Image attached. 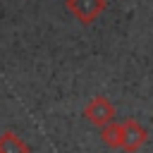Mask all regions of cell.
<instances>
[{"label":"cell","mask_w":153,"mask_h":153,"mask_svg":"<svg viewBox=\"0 0 153 153\" xmlns=\"http://www.w3.org/2000/svg\"><path fill=\"white\" fill-rule=\"evenodd\" d=\"M65 7L76 22L93 24L100 17V12L108 7V0H65Z\"/></svg>","instance_id":"6da1fadb"},{"label":"cell","mask_w":153,"mask_h":153,"mask_svg":"<svg viewBox=\"0 0 153 153\" xmlns=\"http://www.w3.org/2000/svg\"><path fill=\"white\" fill-rule=\"evenodd\" d=\"M100 141L108 146V148H120L122 146V124L120 122H108L100 127Z\"/></svg>","instance_id":"277c9868"},{"label":"cell","mask_w":153,"mask_h":153,"mask_svg":"<svg viewBox=\"0 0 153 153\" xmlns=\"http://www.w3.org/2000/svg\"><path fill=\"white\" fill-rule=\"evenodd\" d=\"M148 141V131L136 122V120H124L122 122V146L127 153H136L139 148H143Z\"/></svg>","instance_id":"3957f363"},{"label":"cell","mask_w":153,"mask_h":153,"mask_svg":"<svg viewBox=\"0 0 153 153\" xmlns=\"http://www.w3.org/2000/svg\"><path fill=\"white\" fill-rule=\"evenodd\" d=\"M0 153H31V148L12 131H5L0 136Z\"/></svg>","instance_id":"5b68a950"},{"label":"cell","mask_w":153,"mask_h":153,"mask_svg":"<svg viewBox=\"0 0 153 153\" xmlns=\"http://www.w3.org/2000/svg\"><path fill=\"white\" fill-rule=\"evenodd\" d=\"M84 117H86L91 124L103 127V124H108V122L115 120V105H112L105 96H93V98L86 103V108H84Z\"/></svg>","instance_id":"7a4b0ae2"}]
</instances>
